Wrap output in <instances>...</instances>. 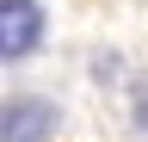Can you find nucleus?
<instances>
[{
	"mask_svg": "<svg viewBox=\"0 0 148 142\" xmlns=\"http://www.w3.org/2000/svg\"><path fill=\"white\" fill-rule=\"evenodd\" d=\"M43 43V6L37 0H0V56L25 62Z\"/></svg>",
	"mask_w": 148,
	"mask_h": 142,
	"instance_id": "obj_1",
	"label": "nucleus"
},
{
	"mask_svg": "<svg viewBox=\"0 0 148 142\" xmlns=\"http://www.w3.org/2000/svg\"><path fill=\"white\" fill-rule=\"evenodd\" d=\"M56 130H62V111L49 99H37V93L6 99V142H49Z\"/></svg>",
	"mask_w": 148,
	"mask_h": 142,
	"instance_id": "obj_2",
	"label": "nucleus"
},
{
	"mask_svg": "<svg viewBox=\"0 0 148 142\" xmlns=\"http://www.w3.org/2000/svg\"><path fill=\"white\" fill-rule=\"evenodd\" d=\"M130 111H136V130L148 136V86H136V105H130Z\"/></svg>",
	"mask_w": 148,
	"mask_h": 142,
	"instance_id": "obj_3",
	"label": "nucleus"
}]
</instances>
